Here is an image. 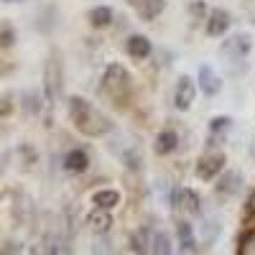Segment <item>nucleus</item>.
I'll return each mask as SVG.
<instances>
[{
  "label": "nucleus",
  "mask_w": 255,
  "mask_h": 255,
  "mask_svg": "<svg viewBox=\"0 0 255 255\" xmlns=\"http://www.w3.org/2000/svg\"><path fill=\"white\" fill-rule=\"evenodd\" d=\"M110 20H113V10L108 5H100V8H92L90 10V23L95 28H105V26H110Z\"/></svg>",
  "instance_id": "dca6fc26"
},
{
  "label": "nucleus",
  "mask_w": 255,
  "mask_h": 255,
  "mask_svg": "<svg viewBox=\"0 0 255 255\" xmlns=\"http://www.w3.org/2000/svg\"><path fill=\"white\" fill-rule=\"evenodd\" d=\"M69 118H72L74 128L84 135H105L110 130L108 118H105L97 108H92L87 100H82L77 95L69 97Z\"/></svg>",
  "instance_id": "f257e3e1"
},
{
  "label": "nucleus",
  "mask_w": 255,
  "mask_h": 255,
  "mask_svg": "<svg viewBox=\"0 0 255 255\" xmlns=\"http://www.w3.org/2000/svg\"><path fill=\"white\" fill-rule=\"evenodd\" d=\"M250 207H253V212H255V194L250 197Z\"/></svg>",
  "instance_id": "b1692460"
},
{
  "label": "nucleus",
  "mask_w": 255,
  "mask_h": 255,
  "mask_svg": "<svg viewBox=\"0 0 255 255\" xmlns=\"http://www.w3.org/2000/svg\"><path fill=\"white\" fill-rule=\"evenodd\" d=\"M176 145H179V135H176V130H163L158 138H156V153L158 156H168V153H174L176 151Z\"/></svg>",
  "instance_id": "9b49d317"
},
{
  "label": "nucleus",
  "mask_w": 255,
  "mask_h": 255,
  "mask_svg": "<svg viewBox=\"0 0 255 255\" xmlns=\"http://www.w3.org/2000/svg\"><path fill=\"white\" fill-rule=\"evenodd\" d=\"M176 232H179V243H181V250L184 253H191L194 250V232H191V227H189V222H184V220H179L176 222Z\"/></svg>",
  "instance_id": "2eb2a0df"
},
{
  "label": "nucleus",
  "mask_w": 255,
  "mask_h": 255,
  "mask_svg": "<svg viewBox=\"0 0 255 255\" xmlns=\"http://www.w3.org/2000/svg\"><path fill=\"white\" fill-rule=\"evenodd\" d=\"M128 54H130L133 59H145L148 54H151V41H148L145 36H130L125 44Z\"/></svg>",
  "instance_id": "f8f14e48"
},
{
  "label": "nucleus",
  "mask_w": 255,
  "mask_h": 255,
  "mask_svg": "<svg viewBox=\"0 0 255 255\" xmlns=\"http://www.w3.org/2000/svg\"><path fill=\"white\" fill-rule=\"evenodd\" d=\"M199 90H202L207 97L217 95V92L222 90V82H220V77L215 74V69H212V67H202V69H199Z\"/></svg>",
  "instance_id": "6e6552de"
},
{
  "label": "nucleus",
  "mask_w": 255,
  "mask_h": 255,
  "mask_svg": "<svg viewBox=\"0 0 255 255\" xmlns=\"http://www.w3.org/2000/svg\"><path fill=\"white\" fill-rule=\"evenodd\" d=\"M151 245H153V240H151V235H148V230H140V232H135V235H133V248L138 253H148V250H151Z\"/></svg>",
  "instance_id": "aec40b11"
},
{
  "label": "nucleus",
  "mask_w": 255,
  "mask_h": 255,
  "mask_svg": "<svg viewBox=\"0 0 255 255\" xmlns=\"http://www.w3.org/2000/svg\"><path fill=\"white\" fill-rule=\"evenodd\" d=\"M222 168H225V156H222L220 151H209V153H204V156L199 158V163H197V176L204 179V181H209V179H215Z\"/></svg>",
  "instance_id": "20e7f679"
},
{
  "label": "nucleus",
  "mask_w": 255,
  "mask_h": 255,
  "mask_svg": "<svg viewBox=\"0 0 255 255\" xmlns=\"http://www.w3.org/2000/svg\"><path fill=\"white\" fill-rule=\"evenodd\" d=\"M0 44H3V46L13 44V28L10 26H3V31H0Z\"/></svg>",
  "instance_id": "5701e85b"
},
{
  "label": "nucleus",
  "mask_w": 255,
  "mask_h": 255,
  "mask_svg": "<svg viewBox=\"0 0 255 255\" xmlns=\"http://www.w3.org/2000/svg\"><path fill=\"white\" fill-rule=\"evenodd\" d=\"M56 79H59V67H56V59H51L46 67V95L49 97L56 95V84H59Z\"/></svg>",
  "instance_id": "f3484780"
},
{
  "label": "nucleus",
  "mask_w": 255,
  "mask_h": 255,
  "mask_svg": "<svg viewBox=\"0 0 255 255\" xmlns=\"http://www.w3.org/2000/svg\"><path fill=\"white\" fill-rule=\"evenodd\" d=\"M238 186H240V176L238 174H225L222 179H220V191H222V194H235V191H238Z\"/></svg>",
  "instance_id": "a211bd4d"
},
{
  "label": "nucleus",
  "mask_w": 255,
  "mask_h": 255,
  "mask_svg": "<svg viewBox=\"0 0 255 255\" xmlns=\"http://www.w3.org/2000/svg\"><path fill=\"white\" fill-rule=\"evenodd\" d=\"M151 253H158V255H168V253H171V240H168L166 232H158V235L153 238Z\"/></svg>",
  "instance_id": "6ab92c4d"
},
{
  "label": "nucleus",
  "mask_w": 255,
  "mask_h": 255,
  "mask_svg": "<svg viewBox=\"0 0 255 255\" xmlns=\"http://www.w3.org/2000/svg\"><path fill=\"white\" fill-rule=\"evenodd\" d=\"M230 123H232L230 118H215V120L209 123V130H212V133H217V130H222V128H227Z\"/></svg>",
  "instance_id": "4be33fe9"
},
{
  "label": "nucleus",
  "mask_w": 255,
  "mask_h": 255,
  "mask_svg": "<svg viewBox=\"0 0 255 255\" xmlns=\"http://www.w3.org/2000/svg\"><path fill=\"white\" fill-rule=\"evenodd\" d=\"M248 51H250V38L248 36H235L222 46V54H230V59H238V61H243L248 56Z\"/></svg>",
  "instance_id": "1a4fd4ad"
},
{
  "label": "nucleus",
  "mask_w": 255,
  "mask_h": 255,
  "mask_svg": "<svg viewBox=\"0 0 255 255\" xmlns=\"http://www.w3.org/2000/svg\"><path fill=\"white\" fill-rule=\"evenodd\" d=\"M171 204H174V215L179 217H194L199 212V197L191 189H176L171 194Z\"/></svg>",
  "instance_id": "7ed1b4c3"
},
{
  "label": "nucleus",
  "mask_w": 255,
  "mask_h": 255,
  "mask_svg": "<svg viewBox=\"0 0 255 255\" xmlns=\"http://www.w3.org/2000/svg\"><path fill=\"white\" fill-rule=\"evenodd\" d=\"M128 87H130V77H128V72L120 67V64L108 67V72H105V77H102V90L108 92L113 100L123 102L125 95H128Z\"/></svg>",
  "instance_id": "f03ea898"
},
{
  "label": "nucleus",
  "mask_w": 255,
  "mask_h": 255,
  "mask_svg": "<svg viewBox=\"0 0 255 255\" xmlns=\"http://www.w3.org/2000/svg\"><path fill=\"white\" fill-rule=\"evenodd\" d=\"M92 202H95V207L113 209V207L120 204V194H118L115 189H100V191H95V194H92Z\"/></svg>",
  "instance_id": "ddd939ff"
},
{
  "label": "nucleus",
  "mask_w": 255,
  "mask_h": 255,
  "mask_svg": "<svg viewBox=\"0 0 255 255\" xmlns=\"http://www.w3.org/2000/svg\"><path fill=\"white\" fill-rule=\"evenodd\" d=\"M87 225H90L92 232H97V235H105V232H110V227H113L110 209H105V207L92 209L90 215H87Z\"/></svg>",
  "instance_id": "423d86ee"
},
{
  "label": "nucleus",
  "mask_w": 255,
  "mask_h": 255,
  "mask_svg": "<svg viewBox=\"0 0 255 255\" xmlns=\"http://www.w3.org/2000/svg\"><path fill=\"white\" fill-rule=\"evenodd\" d=\"M135 10L140 13L143 20H153L163 10V0H140V3L135 5Z\"/></svg>",
  "instance_id": "4468645a"
},
{
  "label": "nucleus",
  "mask_w": 255,
  "mask_h": 255,
  "mask_svg": "<svg viewBox=\"0 0 255 255\" xmlns=\"http://www.w3.org/2000/svg\"><path fill=\"white\" fill-rule=\"evenodd\" d=\"M248 253H255V230H250V235L243 238L240 243V255H248Z\"/></svg>",
  "instance_id": "412c9836"
},
{
  "label": "nucleus",
  "mask_w": 255,
  "mask_h": 255,
  "mask_svg": "<svg viewBox=\"0 0 255 255\" xmlns=\"http://www.w3.org/2000/svg\"><path fill=\"white\" fill-rule=\"evenodd\" d=\"M227 28H230V13L222 10V8L209 10V15H207V33L209 36H222Z\"/></svg>",
  "instance_id": "0eeeda50"
},
{
  "label": "nucleus",
  "mask_w": 255,
  "mask_h": 255,
  "mask_svg": "<svg viewBox=\"0 0 255 255\" xmlns=\"http://www.w3.org/2000/svg\"><path fill=\"white\" fill-rule=\"evenodd\" d=\"M194 95H197L194 82H191L189 77H181L179 84H176V92H174V105H176V110H189L191 102H194Z\"/></svg>",
  "instance_id": "39448f33"
},
{
  "label": "nucleus",
  "mask_w": 255,
  "mask_h": 255,
  "mask_svg": "<svg viewBox=\"0 0 255 255\" xmlns=\"http://www.w3.org/2000/svg\"><path fill=\"white\" fill-rule=\"evenodd\" d=\"M87 166H90V158L87 153L82 151V148H74V151L67 153V158H64V168L72 174H82V171H87Z\"/></svg>",
  "instance_id": "9d476101"
}]
</instances>
